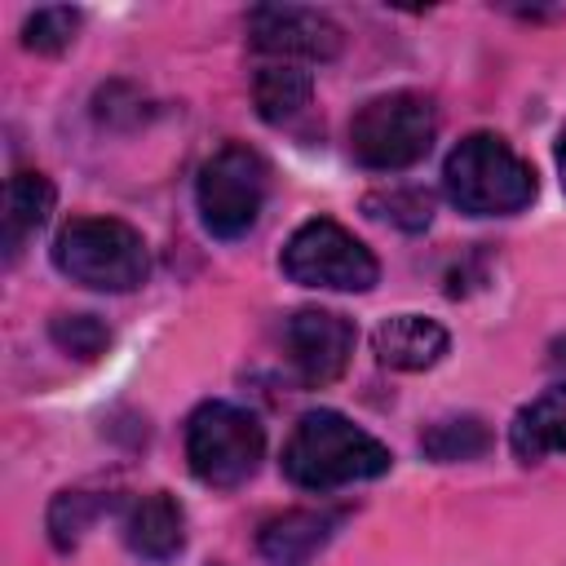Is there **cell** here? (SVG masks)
Wrapping results in <instances>:
<instances>
[{
    "label": "cell",
    "mask_w": 566,
    "mask_h": 566,
    "mask_svg": "<svg viewBox=\"0 0 566 566\" xmlns=\"http://www.w3.org/2000/svg\"><path fill=\"white\" fill-rule=\"evenodd\" d=\"M394 455L340 411H305L283 442V473L305 491H336L389 473Z\"/></svg>",
    "instance_id": "1"
},
{
    "label": "cell",
    "mask_w": 566,
    "mask_h": 566,
    "mask_svg": "<svg viewBox=\"0 0 566 566\" xmlns=\"http://www.w3.org/2000/svg\"><path fill=\"white\" fill-rule=\"evenodd\" d=\"M442 186L469 217H513L535 199V168L504 137L473 133L447 155Z\"/></svg>",
    "instance_id": "2"
},
{
    "label": "cell",
    "mask_w": 566,
    "mask_h": 566,
    "mask_svg": "<svg viewBox=\"0 0 566 566\" xmlns=\"http://www.w3.org/2000/svg\"><path fill=\"white\" fill-rule=\"evenodd\" d=\"M53 265L93 292H133L146 270V239L115 217H71L53 239Z\"/></svg>",
    "instance_id": "3"
},
{
    "label": "cell",
    "mask_w": 566,
    "mask_h": 566,
    "mask_svg": "<svg viewBox=\"0 0 566 566\" xmlns=\"http://www.w3.org/2000/svg\"><path fill=\"white\" fill-rule=\"evenodd\" d=\"M438 111L420 93H380L349 119V150L371 172H398L429 155Z\"/></svg>",
    "instance_id": "4"
},
{
    "label": "cell",
    "mask_w": 566,
    "mask_h": 566,
    "mask_svg": "<svg viewBox=\"0 0 566 566\" xmlns=\"http://www.w3.org/2000/svg\"><path fill=\"white\" fill-rule=\"evenodd\" d=\"M265 455V433L252 411L234 402H203L186 424V460L203 486L230 491L256 473Z\"/></svg>",
    "instance_id": "5"
},
{
    "label": "cell",
    "mask_w": 566,
    "mask_h": 566,
    "mask_svg": "<svg viewBox=\"0 0 566 566\" xmlns=\"http://www.w3.org/2000/svg\"><path fill=\"white\" fill-rule=\"evenodd\" d=\"M283 274L301 287H327V292H367L380 279V265L363 239H354L340 221L314 217L296 226V234L283 248Z\"/></svg>",
    "instance_id": "6"
},
{
    "label": "cell",
    "mask_w": 566,
    "mask_h": 566,
    "mask_svg": "<svg viewBox=\"0 0 566 566\" xmlns=\"http://www.w3.org/2000/svg\"><path fill=\"white\" fill-rule=\"evenodd\" d=\"M195 203L217 239H243L265 203V164L248 146H221L195 177Z\"/></svg>",
    "instance_id": "7"
},
{
    "label": "cell",
    "mask_w": 566,
    "mask_h": 566,
    "mask_svg": "<svg viewBox=\"0 0 566 566\" xmlns=\"http://www.w3.org/2000/svg\"><path fill=\"white\" fill-rule=\"evenodd\" d=\"M354 323L336 310H296L287 318V354L305 385H332L354 358Z\"/></svg>",
    "instance_id": "8"
},
{
    "label": "cell",
    "mask_w": 566,
    "mask_h": 566,
    "mask_svg": "<svg viewBox=\"0 0 566 566\" xmlns=\"http://www.w3.org/2000/svg\"><path fill=\"white\" fill-rule=\"evenodd\" d=\"M248 35L261 53H274L279 62L287 57H305V62H323L340 49V27L318 13V9H301V4H261L248 13Z\"/></svg>",
    "instance_id": "9"
},
{
    "label": "cell",
    "mask_w": 566,
    "mask_h": 566,
    "mask_svg": "<svg viewBox=\"0 0 566 566\" xmlns=\"http://www.w3.org/2000/svg\"><path fill=\"white\" fill-rule=\"evenodd\" d=\"M371 349L394 371H429L447 358L451 336L442 323H433L424 314H394L371 332Z\"/></svg>",
    "instance_id": "10"
},
{
    "label": "cell",
    "mask_w": 566,
    "mask_h": 566,
    "mask_svg": "<svg viewBox=\"0 0 566 566\" xmlns=\"http://www.w3.org/2000/svg\"><path fill=\"white\" fill-rule=\"evenodd\" d=\"M124 544L146 562H172L186 544V513L168 491L137 495L124 509Z\"/></svg>",
    "instance_id": "11"
},
{
    "label": "cell",
    "mask_w": 566,
    "mask_h": 566,
    "mask_svg": "<svg viewBox=\"0 0 566 566\" xmlns=\"http://www.w3.org/2000/svg\"><path fill=\"white\" fill-rule=\"evenodd\" d=\"M340 513H323V509H292L283 517H270L256 535V548L265 562L274 566H310L327 539L336 535Z\"/></svg>",
    "instance_id": "12"
},
{
    "label": "cell",
    "mask_w": 566,
    "mask_h": 566,
    "mask_svg": "<svg viewBox=\"0 0 566 566\" xmlns=\"http://www.w3.org/2000/svg\"><path fill=\"white\" fill-rule=\"evenodd\" d=\"M513 455L535 464L544 455H566V385L544 389L539 398H531L509 429Z\"/></svg>",
    "instance_id": "13"
},
{
    "label": "cell",
    "mask_w": 566,
    "mask_h": 566,
    "mask_svg": "<svg viewBox=\"0 0 566 566\" xmlns=\"http://www.w3.org/2000/svg\"><path fill=\"white\" fill-rule=\"evenodd\" d=\"M49 212H53V181L44 172H13L4 190V261L9 265L40 234Z\"/></svg>",
    "instance_id": "14"
},
{
    "label": "cell",
    "mask_w": 566,
    "mask_h": 566,
    "mask_svg": "<svg viewBox=\"0 0 566 566\" xmlns=\"http://www.w3.org/2000/svg\"><path fill=\"white\" fill-rule=\"evenodd\" d=\"M310 93H314L310 71H301L292 62H265L252 80V102L265 124H292L310 106Z\"/></svg>",
    "instance_id": "15"
},
{
    "label": "cell",
    "mask_w": 566,
    "mask_h": 566,
    "mask_svg": "<svg viewBox=\"0 0 566 566\" xmlns=\"http://www.w3.org/2000/svg\"><path fill=\"white\" fill-rule=\"evenodd\" d=\"M424 455L451 464V460H478L491 447V433L478 416H455V420H438L424 438H420Z\"/></svg>",
    "instance_id": "16"
},
{
    "label": "cell",
    "mask_w": 566,
    "mask_h": 566,
    "mask_svg": "<svg viewBox=\"0 0 566 566\" xmlns=\"http://www.w3.org/2000/svg\"><path fill=\"white\" fill-rule=\"evenodd\" d=\"M80 31V13L75 9H62V4H49V9H35L27 13L22 22V44L35 49V53H62Z\"/></svg>",
    "instance_id": "17"
},
{
    "label": "cell",
    "mask_w": 566,
    "mask_h": 566,
    "mask_svg": "<svg viewBox=\"0 0 566 566\" xmlns=\"http://www.w3.org/2000/svg\"><path fill=\"white\" fill-rule=\"evenodd\" d=\"M102 513V500L97 495H84V491H62L49 509V535L57 548H75L80 535L93 526V517Z\"/></svg>",
    "instance_id": "18"
},
{
    "label": "cell",
    "mask_w": 566,
    "mask_h": 566,
    "mask_svg": "<svg viewBox=\"0 0 566 566\" xmlns=\"http://www.w3.org/2000/svg\"><path fill=\"white\" fill-rule=\"evenodd\" d=\"M53 340H57V349H66L75 358H97L111 345V332L93 314H62V318H53Z\"/></svg>",
    "instance_id": "19"
},
{
    "label": "cell",
    "mask_w": 566,
    "mask_h": 566,
    "mask_svg": "<svg viewBox=\"0 0 566 566\" xmlns=\"http://www.w3.org/2000/svg\"><path fill=\"white\" fill-rule=\"evenodd\" d=\"M367 208H394L389 217H394L398 226H407V230H420V226H429V217H433V203H429V195H420V190H402V195H389V199H371Z\"/></svg>",
    "instance_id": "20"
},
{
    "label": "cell",
    "mask_w": 566,
    "mask_h": 566,
    "mask_svg": "<svg viewBox=\"0 0 566 566\" xmlns=\"http://www.w3.org/2000/svg\"><path fill=\"white\" fill-rule=\"evenodd\" d=\"M557 172H562V186H566V128L557 133Z\"/></svg>",
    "instance_id": "21"
}]
</instances>
